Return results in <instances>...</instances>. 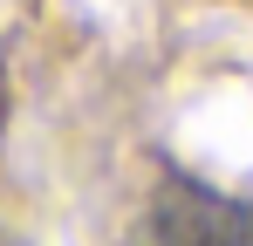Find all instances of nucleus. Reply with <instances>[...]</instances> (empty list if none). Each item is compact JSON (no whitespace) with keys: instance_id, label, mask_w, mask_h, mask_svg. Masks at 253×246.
Listing matches in <instances>:
<instances>
[{"instance_id":"nucleus-1","label":"nucleus","mask_w":253,"mask_h":246,"mask_svg":"<svg viewBox=\"0 0 253 246\" xmlns=\"http://www.w3.org/2000/svg\"><path fill=\"white\" fill-rule=\"evenodd\" d=\"M130 246H253V199H226L199 178H165Z\"/></svg>"}]
</instances>
